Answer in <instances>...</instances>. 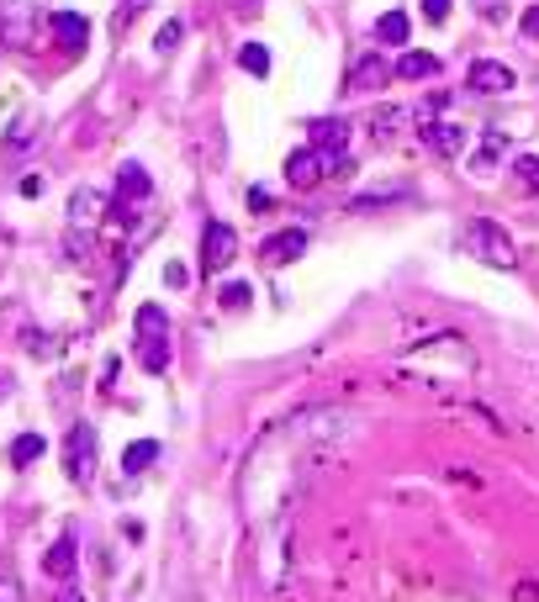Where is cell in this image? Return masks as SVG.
Returning a JSON list of instances; mask_svg holds the SVG:
<instances>
[{
	"label": "cell",
	"instance_id": "obj_2",
	"mask_svg": "<svg viewBox=\"0 0 539 602\" xmlns=\"http://www.w3.org/2000/svg\"><path fill=\"white\" fill-rule=\"evenodd\" d=\"M466 249H471L476 259H487L492 270H518V243L503 233V222L476 217L471 228H466Z\"/></svg>",
	"mask_w": 539,
	"mask_h": 602
},
{
	"label": "cell",
	"instance_id": "obj_9",
	"mask_svg": "<svg viewBox=\"0 0 539 602\" xmlns=\"http://www.w3.org/2000/svg\"><path fill=\"white\" fill-rule=\"evenodd\" d=\"M466 80H471L476 96H508V90L518 85V74H513L508 64H497V59H476Z\"/></svg>",
	"mask_w": 539,
	"mask_h": 602
},
{
	"label": "cell",
	"instance_id": "obj_23",
	"mask_svg": "<svg viewBox=\"0 0 539 602\" xmlns=\"http://www.w3.org/2000/svg\"><path fill=\"white\" fill-rule=\"evenodd\" d=\"M238 64H244L249 74H270V48H265V43H244V53H238Z\"/></svg>",
	"mask_w": 539,
	"mask_h": 602
},
{
	"label": "cell",
	"instance_id": "obj_32",
	"mask_svg": "<svg viewBox=\"0 0 539 602\" xmlns=\"http://www.w3.org/2000/svg\"><path fill=\"white\" fill-rule=\"evenodd\" d=\"M59 602H85V592H80V587H74V581H69V587L59 592Z\"/></svg>",
	"mask_w": 539,
	"mask_h": 602
},
{
	"label": "cell",
	"instance_id": "obj_10",
	"mask_svg": "<svg viewBox=\"0 0 539 602\" xmlns=\"http://www.w3.org/2000/svg\"><path fill=\"white\" fill-rule=\"evenodd\" d=\"M307 254V228H281L275 238H265V249H259V259L275 270V265H296V259Z\"/></svg>",
	"mask_w": 539,
	"mask_h": 602
},
{
	"label": "cell",
	"instance_id": "obj_11",
	"mask_svg": "<svg viewBox=\"0 0 539 602\" xmlns=\"http://www.w3.org/2000/svg\"><path fill=\"white\" fill-rule=\"evenodd\" d=\"M106 206H111V201H106L101 191H90V185H80V191L69 196V228L90 233V228L101 222V212H106Z\"/></svg>",
	"mask_w": 539,
	"mask_h": 602
},
{
	"label": "cell",
	"instance_id": "obj_20",
	"mask_svg": "<svg viewBox=\"0 0 539 602\" xmlns=\"http://www.w3.org/2000/svg\"><path fill=\"white\" fill-rule=\"evenodd\" d=\"M48 455V439L43 434H22L11 444V465H32V460H43Z\"/></svg>",
	"mask_w": 539,
	"mask_h": 602
},
{
	"label": "cell",
	"instance_id": "obj_24",
	"mask_svg": "<svg viewBox=\"0 0 539 602\" xmlns=\"http://www.w3.org/2000/svg\"><path fill=\"white\" fill-rule=\"evenodd\" d=\"M180 32H185V22H164V27H159V37H154V48L164 53V59H170V53L180 48Z\"/></svg>",
	"mask_w": 539,
	"mask_h": 602
},
{
	"label": "cell",
	"instance_id": "obj_15",
	"mask_svg": "<svg viewBox=\"0 0 539 602\" xmlns=\"http://www.w3.org/2000/svg\"><path fill=\"white\" fill-rule=\"evenodd\" d=\"M43 571H48L53 581H74V539H69V534L48 544V555H43Z\"/></svg>",
	"mask_w": 539,
	"mask_h": 602
},
{
	"label": "cell",
	"instance_id": "obj_4",
	"mask_svg": "<svg viewBox=\"0 0 539 602\" xmlns=\"http://www.w3.org/2000/svg\"><path fill=\"white\" fill-rule=\"evenodd\" d=\"M64 470L74 486H90L96 476V423H74L64 439Z\"/></svg>",
	"mask_w": 539,
	"mask_h": 602
},
{
	"label": "cell",
	"instance_id": "obj_28",
	"mask_svg": "<svg viewBox=\"0 0 539 602\" xmlns=\"http://www.w3.org/2000/svg\"><path fill=\"white\" fill-rule=\"evenodd\" d=\"M27 143H32V127H27V122H16V133L6 138V154H16V148H27Z\"/></svg>",
	"mask_w": 539,
	"mask_h": 602
},
{
	"label": "cell",
	"instance_id": "obj_14",
	"mask_svg": "<svg viewBox=\"0 0 539 602\" xmlns=\"http://www.w3.org/2000/svg\"><path fill=\"white\" fill-rule=\"evenodd\" d=\"M423 143H429L434 154H444V159H455L460 148H466V133H460L455 122H423Z\"/></svg>",
	"mask_w": 539,
	"mask_h": 602
},
{
	"label": "cell",
	"instance_id": "obj_18",
	"mask_svg": "<svg viewBox=\"0 0 539 602\" xmlns=\"http://www.w3.org/2000/svg\"><path fill=\"white\" fill-rule=\"evenodd\" d=\"M503 154H508V138L503 133H487V138H481V148H476V159H471V169H476V175H492Z\"/></svg>",
	"mask_w": 539,
	"mask_h": 602
},
{
	"label": "cell",
	"instance_id": "obj_6",
	"mask_svg": "<svg viewBox=\"0 0 539 602\" xmlns=\"http://www.w3.org/2000/svg\"><path fill=\"white\" fill-rule=\"evenodd\" d=\"M148 196H154V180H148V169H143V164H122V169H117V196H111V217L133 222V217H138L133 206H143Z\"/></svg>",
	"mask_w": 539,
	"mask_h": 602
},
{
	"label": "cell",
	"instance_id": "obj_27",
	"mask_svg": "<svg viewBox=\"0 0 539 602\" xmlns=\"http://www.w3.org/2000/svg\"><path fill=\"white\" fill-rule=\"evenodd\" d=\"M450 6H455V0H423V16H429V22H444Z\"/></svg>",
	"mask_w": 539,
	"mask_h": 602
},
{
	"label": "cell",
	"instance_id": "obj_1",
	"mask_svg": "<svg viewBox=\"0 0 539 602\" xmlns=\"http://www.w3.org/2000/svg\"><path fill=\"white\" fill-rule=\"evenodd\" d=\"M360 428V418L349 407H312V412H302V418H291V434L302 439V444H339V439H349Z\"/></svg>",
	"mask_w": 539,
	"mask_h": 602
},
{
	"label": "cell",
	"instance_id": "obj_30",
	"mask_svg": "<svg viewBox=\"0 0 539 602\" xmlns=\"http://www.w3.org/2000/svg\"><path fill=\"white\" fill-rule=\"evenodd\" d=\"M476 11L487 16V22H497V16H503V0H476Z\"/></svg>",
	"mask_w": 539,
	"mask_h": 602
},
{
	"label": "cell",
	"instance_id": "obj_7",
	"mask_svg": "<svg viewBox=\"0 0 539 602\" xmlns=\"http://www.w3.org/2000/svg\"><path fill=\"white\" fill-rule=\"evenodd\" d=\"M233 254H238V233L228 228V222H207V228H201V270L207 275L228 270Z\"/></svg>",
	"mask_w": 539,
	"mask_h": 602
},
{
	"label": "cell",
	"instance_id": "obj_26",
	"mask_svg": "<svg viewBox=\"0 0 539 602\" xmlns=\"http://www.w3.org/2000/svg\"><path fill=\"white\" fill-rule=\"evenodd\" d=\"M402 122V111H381V117L376 122H370V127H376V143H386V138H392V127Z\"/></svg>",
	"mask_w": 539,
	"mask_h": 602
},
{
	"label": "cell",
	"instance_id": "obj_12",
	"mask_svg": "<svg viewBox=\"0 0 539 602\" xmlns=\"http://www.w3.org/2000/svg\"><path fill=\"white\" fill-rule=\"evenodd\" d=\"M349 133H355V127H349L344 117H323V122H312V148H318V154L344 159V143H349Z\"/></svg>",
	"mask_w": 539,
	"mask_h": 602
},
{
	"label": "cell",
	"instance_id": "obj_5",
	"mask_svg": "<svg viewBox=\"0 0 539 602\" xmlns=\"http://www.w3.org/2000/svg\"><path fill=\"white\" fill-rule=\"evenodd\" d=\"M37 22H43L37 0H0V48H27Z\"/></svg>",
	"mask_w": 539,
	"mask_h": 602
},
{
	"label": "cell",
	"instance_id": "obj_19",
	"mask_svg": "<svg viewBox=\"0 0 539 602\" xmlns=\"http://www.w3.org/2000/svg\"><path fill=\"white\" fill-rule=\"evenodd\" d=\"M53 32H59V43H69V48H85V37H90L85 16H74V11H59V16H53Z\"/></svg>",
	"mask_w": 539,
	"mask_h": 602
},
{
	"label": "cell",
	"instance_id": "obj_33",
	"mask_svg": "<svg viewBox=\"0 0 539 602\" xmlns=\"http://www.w3.org/2000/svg\"><path fill=\"white\" fill-rule=\"evenodd\" d=\"M11 397V375H0V402H6Z\"/></svg>",
	"mask_w": 539,
	"mask_h": 602
},
{
	"label": "cell",
	"instance_id": "obj_13",
	"mask_svg": "<svg viewBox=\"0 0 539 602\" xmlns=\"http://www.w3.org/2000/svg\"><path fill=\"white\" fill-rule=\"evenodd\" d=\"M434 74H444V59H439V53L407 48L402 59H397V80H434Z\"/></svg>",
	"mask_w": 539,
	"mask_h": 602
},
{
	"label": "cell",
	"instance_id": "obj_31",
	"mask_svg": "<svg viewBox=\"0 0 539 602\" xmlns=\"http://www.w3.org/2000/svg\"><path fill=\"white\" fill-rule=\"evenodd\" d=\"M0 602H22V587H11V581H0Z\"/></svg>",
	"mask_w": 539,
	"mask_h": 602
},
{
	"label": "cell",
	"instance_id": "obj_29",
	"mask_svg": "<svg viewBox=\"0 0 539 602\" xmlns=\"http://www.w3.org/2000/svg\"><path fill=\"white\" fill-rule=\"evenodd\" d=\"M518 27H524V37H534V43H539V6H529V11H524V22H518Z\"/></svg>",
	"mask_w": 539,
	"mask_h": 602
},
{
	"label": "cell",
	"instance_id": "obj_17",
	"mask_svg": "<svg viewBox=\"0 0 539 602\" xmlns=\"http://www.w3.org/2000/svg\"><path fill=\"white\" fill-rule=\"evenodd\" d=\"M376 37H381V43H407V37H413V16H407V11H381L376 16Z\"/></svg>",
	"mask_w": 539,
	"mask_h": 602
},
{
	"label": "cell",
	"instance_id": "obj_21",
	"mask_svg": "<svg viewBox=\"0 0 539 602\" xmlns=\"http://www.w3.org/2000/svg\"><path fill=\"white\" fill-rule=\"evenodd\" d=\"M402 196V185H381V191H360L355 201H349V212H370V206H386V201H397Z\"/></svg>",
	"mask_w": 539,
	"mask_h": 602
},
{
	"label": "cell",
	"instance_id": "obj_22",
	"mask_svg": "<svg viewBox=\"0 0 539 602\" xmlns=\"http://www.w3.org/2000/svg\"><path fill=\"white\" fill-rule=\"evenodd\" d=\"M217 296H222V307H228V312H244L254 291H249V280H228V286H222Z\"/></svg>",
	"mask_w": 539,
	"mask_h": 602
},
{
	"label": "cell",
	"instance_id": "obj_8",
	"mask_svg": "<svg viewBox=\"0 0 539 602\" xmlns=\"http://www.w3.org/2000/svg\"><path fill=\"white\" fill-rule=\"evenodd\" d=\"M392 80H397V64H386L381 53H360L355 69H349V90H355V96H360V90H365V96H376V90H386Z\"/></svg>",
	"mask_w": 539,
	"mask_h": 602
},
{
	"label": "cell",
	"instance_id": "obj_25",
	"mask_svg": "<svg viewBox=\"0 0 539 602\" xmlns=\"http://www.w3.org/2000/svg\"><path fill=\"white\" fill-rule=\"evenodd\" d=\"M513 169H518V185H524V191H539V154H524Z\"/></svg>",
	"mask_w": 539,
	"mask_h": 602
},
{
	"label": "cell",
	"instance_id": "obj_3",
	"mask_svg": "<svg viewBox=\"0 0 539 602\" xmlns=\"http://www.w3.org/2000/svg\"><path fill=\"white\" fill-rule=\"evenodd\" d=\"M344 159H333V154H318V148H296V154L286 159V185L291 191H312L318 180H328V175H344Z\"/></svg>",
	"mask_w": 539,
	"mask_h": 602
},
{
	"label": "cell",
	"instance_id": "obj_16",
	"mask_svg": "<svg viewBox=\"0 0 539 602\" xmlns=\"http://www.w3.org/2000/svg\"><path fill=\"white\" fill-rule=\"evenodd\" d=\"M154 460H159V439H133L122 449V470H127V476H143Z\"/></svg>",
	"mask_w": 539,
	"mask_h": 602
}]
</instances>
